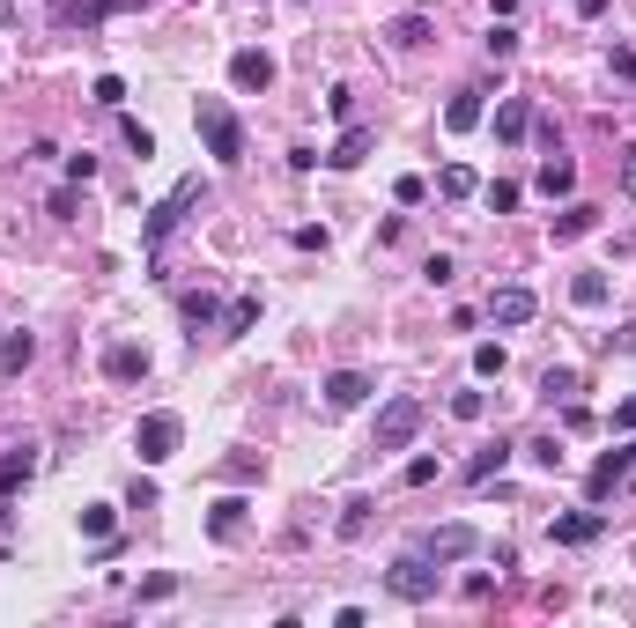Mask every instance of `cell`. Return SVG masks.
<instances>
[{
    "label": "cell",
    "instance_id": "1",
    "mask_svg": "<svg viewBox=\"0 0 636 628\" xmlns=\"http://www.w3.org/2000/svg\"><path fill=\"white\" fill-rule=\"evenodd\" d=\"M193 126H200V141H208L215 163H245V126H237V111L222 97H200L193 104Z\"/></svg>",
    "mask_w": 636,
    "mask_h": 628
},
{
    "label": "cell",
    "instance_id": "2",
    "mask_svg": "<svg viewBox=\"0 0 636 628\" xmlns=\"http://www.w3.org/2000/svg\"><path fill=\"white\" fill-rule=\"evenodd\" d=\"M193 207H200V178H178L171 193L156 200V215H148V230H141V244H148V252H163V244H171V230H178L185 215H193Z\"/></svg>",
    "mask_w": 636,
    "mask_h": 628
},
{
    "label": "cell",
    "instance_id": "3",
    "mask_svg": "<svg viewBox=\"0 0 636 628\" xmlns=\"http://www.w3.org/2000/svg\"><path fill=\"white\" fill-rule=\"evenodd\" d=\"M422 436V399H385L378 429H370V451H407Z\"/></svg>",
    "mask_w": 636,
    "mask_h": 628
},
{
    "label": "cell",
    "instance_id": "4",
    "mask_svg": "<svg viewBox=\"0 0 636 628\" xmlns=\"http://www.w3.org/2000/svg\"><path fill=\"white\" fill-rule=\"evenodd\" d=\"M178 436H185V422H178L171 407L141 414V422H134V451H141V466H163V459L178 451Z\"/></svg>",
    "mask_w": 636,
    "mask_h": 628
},
{
    "label": "cell",
    "instance_id": "5",
    "mask_svg": "<svg viewBox=\"0 0 636 628\" xmlns=\"http://www.w3.org/2000/svg\"><path fill=\"white\" fill-rule=\"evenodd\" d=\"M385 592H392V599H407V606L437 599V569H429V555H400V562L385 569Z\"/></svg>",
    "mask_w": 636,
    "mask_h": 628
},
{
    "label": "cell",
    "instance_id": "6",
    "mask_svg": "<svg viewBox=\"0 0 636 628\" xmlns=\"http://www.w3.org/2000/svg\"><path fill=\"white\" fill-rule=\"evenodd\" d=\"M230 82L245 89V97H267V89H274V52H259V45L230 52Z\"/></svg>",
    "mask_w": 636,
    "mask_h": 628
},
{
    "label": "cell",
    "instance_id": "7",
    "mask_svg": "<svg viewBox=\"0 0 636 628\" xmlns=\"http://www.w3.org/2000/svg\"><path fill=\"white\" fill-rule=\"evenodd\" d=\"M474 547H481L474 525H437V532H422V555H429V562H466Z\"/></svg>",
    "mask_w": 636,
    "mask_h": 628
},
{
    "label": "cell",
    "instance_id": "8",
    "mask_svg": "<svg viewBox=\"0 0 636 628\" xmlns=\"http://www.w3.org/2000/svg\"><path fill=\"white\" fill-rule=\"evenodd\" d=\"M600 503H592V510H570V518H555L548 532H555V547H592V540H600Z\"/></svg>",
    "mask_w": 636,
    "mask_h": 628
},
{
    "label": "cell",
    "instance_id": "9",
    "mask_svg": "<svg viewBox=\"0 0 636 628\" xmlns=\"http://www.w3.org/2000/svg\"><path fill=\"white\" fill-rule=\"evenodd\" d=\"M104 377H111V385H141V377H148V348H134V340L104 348Z\"/></svg>",
    "mask_w": 636,
    "mask_h": 628
},
{
    "label": "cell",
    "instance_id": "10",
    "mask_svg": "<svg viewBox=\"0 0 636 628\" xmlns=\"http://www.w3.org/2000/svg\"><path fill=\"white\" fill-rule=\"evenodd\" d=\"M318 392H326V407H333V414H348V407H363V399H370V377H363V370H333Z\"/></svg>",
    "mask_w": 636,
    "mask_h": 628
},
{
    "label": "cell",
    "instance_id": "11",
    "mask_svg": "<svg viewBox=\"0 0 636 628\" xmlns=\"http://www.w3.org/2000/svg\"><path fill=\"white\" fill-rule=\"evenodd\" d=\"M370 148H378V133H370V126H355V119H348V133H341V141H333V148H326V163H333V170H355V163H363V156H370Z\"/></svg>",
    "mask_w": 636,
    "mask_h": 628
},
{
    "label": "cell",
    "instance_id": "12",
    "mask_svg": "<svg viewBox=\"0 0 636 628\" xmlns=\"http://www.w3.org/2000/svg\"><path fill=\"white\" fill-rule=\"evenodd\" d=\"M622 481H629V451H607V459H600V466H592V481H585V496H592V503H607V496H614V488H622Z\"/></svg>",
    "mask_w": 636,
    "mask_h": 628
},
{
    "label": "cell",
    "instance_id": "13",
    "mask_svg": "<svg viewBox=\"0 0 636 628\" xmlns=\"http://www.w3.org/2000/svg\"><path fill=\"white\" fill-rule=\"evenodd\" d=\"M533 311H540L533 289H496V296H489V318H496V326H526Z\"/></svg>",
    "mask_w": 636,
    "mask_h": 628
},
{
    "label": "cell",
    "instance_id": "14",
    "mask_svg": "<svg viewBox=\"0 0 636 628\" xmlns=\"http://www.w3.org/2000/svg\"><path fill=\"white\" fill-rule=\"evenodd\" d=\"M245 518H252L245 496H222V503L208 510V540H237V532H245Z\"/></svg>",
    "mask_w": 636,
    "mask_h": 628
},
{
    "label": "cell",
    "instance_id": "15",
    "mask_svg": "<svg viewBox=\"0 0 636 628\" xmlns=\"http://www.w3.org/2000/svg\"><path fill=\"white\" fill-rule=\"evenodd\" d=\"M30 473H37V451H30V444H15L8 459H0V496H23Z\"/></svg>",
    "mask_w": 636,
    "mask_h": 628
},
{
    "label": "cell",
    "instance_id": "16",
    "mask_svg": "<svg viewBox=\"0 0 636 628\" xmlns=\"http://www.w3.org/2000/svg\"><path fill=\"white\" fill-rule=\"evenodd\" d=\"M533 133V104L526 97H503L496 104V141H526Z\"/></svg>",
    "mask_w": 636,
    "mask_h": 628
},
{
    "label": "cell",
    "instance_id": "17",
    "mask_svg": "<svg viewBox=\"0 0 636 628\" xmlns=\"http://www.w3.org/2000/svg\"><path fill=\"white\" fill-rule=\"evenodd\" d=\"M385 37H392L400 52H422V45H429V15H392Z\"/></svg>",
    "mask_w": 636,
    "mask_h": 628
},
{
    "label": "cell",
    "instance_id": "18",
    "mask_svg": "<svg viewBox=\"0 0 636 628\" xmlns=\"http://www.w3.org/2000/svg\"><path fill=\"white\" fill-rule=\"evenodd\" d=\"M592 222H600V207H585V200H570L563 215H555V244H570V237H585Z\"/></svg>",
    "mask_w": 636,
    "mask_h": 628
},
{
    "label": "cell",
    "instance_id": "19",
    "mask_svg": "<svg viewBox=\"0 0 636 628\" xmlns=\"http://www.w3.org/2000/svg\"><path fill=\"white\" fill-rule=\"evenodd\" d=\"M437 193H444V200H474V193H481V178H474L466 163H444V170H437Z\"/></svg>",
    "mask_w": 636,
    "mask_h": 628
},
{
    "label": "cell",
    "instance_id": "20",
    "mask_svg": "<svg viewBox=\"0 0 636 628\" xmlns=\"http://www.w3.org/2000/svg\"><path fill=\"white\" fill-rule=\"evenodd\" d=\"M540 193H548V200H570L577 193V170L563 156H548V163H540Z\"/></svg>",
    "mask_w": 636,
    "mask_h": 628
},
{
    "label": "cell",
    "instance_id": "21",
    "mask_svg": "<svg viewBox=\"0 0 636 628\" xmlns=\"http://www.w3.org/2000/svg\"><path fill=\"white\" fill-rule=\"evenodd\" d=\"M37 363V340L30 333H8V340H0V370H8V377H23Z\"/></svg>",
    "mask_w": 636,
    "mask_h": 628
},
{
    "label": "cell",
    "instance_id": "22",
    "mask_svg": "<svg viewBox=\"0 0 636 628\" xmlns=\"http://www.w3.org/2000/svg\"><path fill=\"white\" fill-rule=\"evenodd\" d=\"M444 126H452V133H474L481 126V97H474V89H459V97L444 104Z\"/></svg>",
    "mask_w": 636,
    "mask_h": 628
},
{
    "label": "cell",
    "instance_id": "23",
    "mask_svg": "<svg viewBox=\"0 0 636 628\" xmlns=\"http://www.w3.org/2000/svg\"><path fill=\"white\" fill-rule=\"evenodd\" d=\"M503 459H511V444H503V436H496V444H481L474 466H466V481H489V473H503Z\"/></svg>",
    "mask_w": 636,
    "mask_h": 628
},
{
    "label": "cell",
    "instance_id": "24",
    "mask_svg": "<svg viewBox=\"0 0 636 628\" xmlns=\"http://www.w3.org/2000/svg\"><path fill=\"white\" fill-rule=\"evenodd\" d=\"M252 326H259V296H237L230 311H222V333L237 340V333H252Z\"/></svg>",
    "mask_w": 636,
    "mask_h": 628
},
{
    "label": "cell",
    "instance_id": "25",
    "mask_svg": "<svg viewBox=\"0 0 636 628\" xmlns=\"http://www.w3.org/2000/svg\"><path fill=\"white\" fill-rule=\"evenodd\" d=\"M178 311H185V326H208V318L222 311V303H215L208 289H185V296H178Z\"/></svg>",
    "mask_w": 636,
    "mask_h": 628
},
{
    "label": "cell",
    "instance_id": "26",
    "mask_svg": "<svg viewBox=\"0 0 636 628\" xmlns=\"http://www.w3.org/2000/svg\"><path fill=\"white\" fill-rule=\"evenodd\" d=\"M570 303H585V311H600V303H607V274H577V281H570Z\"/></svg>",
    "mask_w": 636,
    "mask_h": 628
},
{
    "label": "cell",
    "instance_id": "27",
    "mask_svg": "<svg viewBox=\"0 0 636 628\" xmlns=\"http://www.w3.org/2000/svg\"><path fill=\"white\" fill-rule=\"evenodd\" d=\"M111 525H119V510H111V503H89L82 510V540H111Z\"/></svg>",
    "mask_w": 636,
    "mask_h": 628
},
{
    "label": "cell",
    "instance_id": "28",
    "mask_svg": "<svg viewBox=\"0 0 636 628\" xmlns=\"http://www.w3.org/2000/svg\"><path fill=\"white\" fill-rule=\"evenodd\" d=\"M119 8H134V0H74L67 15H74L82 30H89V23H104V15H119Z\"/></svg>",
    "mask_w": 636,
    "mask_h": 628
},
{
    "label": "cell",
    "instance_id": "29",
    "mask_svg": "<svg viewBox=\"0 0 636 628\" xmlns=\"http://www.w3.org/2000/svg\"><path fill=\"white\" fill-rule=\"evenodd\" d=\"M503 363H511L503 340H481V348H474V377H503Z\"/></svg>",
    "mask_w": 636,
    "mask_h": 628
},
{
    "label": "cell",
    "instance_id": "30",
    "mask_svg": "<svg viewBox=\"0 0 636 628\" xmlns=\"http://www.w3.org/2000/svg\"><path fill=\"white\" fill-rule=\"evenodd\" d=\"M89 97H97L104 111H119V104H126V82H119V74H97V82H89Z\"/></svg>",
    "mask_w": 636,
    "mask_h": 628
},
{
    "label": "cell",
    "instance_id": "31",
    "mask_svg": "<svg viewBox=\"0 0 636 628\" xmlns=\"http://www.w3.org/2000/svg\"><path fill=\"white\" fill-rule=\"evenodd\" d=\"M481 200H489V215H511V207H518V185L496 178V185H481Z\"/></svg>",
    "mask_w": 636,
    "mask_h": 628
},
{
    "label": "cell",
    "instance_id": "32",
    "mask_svg": "<svg viewBox=\"0 0 636 628\" xmlns=\"http://www.w3.org/2000/svg\"><path fill=\"white\" fill-rule=\"evenodd\" d=\"M452 414L459 422H481V414H489V392H452Z\"/></svg>",
    "mask_w": 636,
    "mask_h": 628
},
{
    "label": "cell",
    "instance_id": "33",
    "mask_svg": "<svg viewBox=\"0 0 636 628\" xmlns=\"http://www.w3.org/2000/svg\"><path fill=\"white\" fill-rule=\"evenodd\" d=\"M533 466H548V473H563V444H555V436H533Z\"/></svg>",
    "mask_w": 636,
    "mask_h": 628
},
{
    "label": "cell",
    "instance_id": "34",
    "mask_svg": "<svg viewBox=\"0 0 636 628\" xmlns=\"http://www.w3.org/2000/svg\"><path fill=\"white\" fill-rule=\"evenodd\" d=\"M481 45H489V60H511V52H518V30H511V23H496L489 37H481Z\"/></svg>",
    "mask_w": 636,
    "mask_h": 628
},
{
    "label": "cell",
    "instance_id": "35",
    "mask_svg": "<svg viewBox=\"0 0 636 628\" xmlns=\"http://www.w3.org/2000/svg\"><path fill=\"white\" fill-rule=\"evenodd\" d=\"M370 510H378V503H370V496H355V503L341 510V532H348V540H355V532H363V525H370Z\"/></svg>",
    "mask_w": 636,
    "mask_h": 628
},
{
    "label": "cell",
    "instance_id": "36",
    "mask_svg": "<svg viewBox=\"0 0 636 628\" xmlns=\"http://www.w3.org/2000/svg\"><path fill=\"white\" fill-rule=\"evenodd\" d=\"M126 148H134V156H141V163H148V156H156V133H148V126H141V119H126Z\"/></svg>",
    "mask_w": 636,
    "mask_h": 628
},
{
    "label": "cell",
    "instance_id": "37",
    "mask_svg": "<svg viewBox=\"0 0 636 628\" xmlns=\"http://www.w3.org/2000/svg\"><path fill=\"white\" fill-rule=\"evenodd\" d=\"M392 200H400V207H422L429 200V178H400V185H392Z\"/></svg>",
    "mask_w": 636,
    "mask_h": 628
},
{
    "label": "cell",
    "instance_id": "38",
    "mask_svg": "<svg viewBox=\"0 0 636 628\" xmlns=\"http://www.w3.org/2000/svg\"><path fill=\"white\" fill-rule=\"evenodd\" d=\"M540 392H548V399H570L577 392V370H548V377H540Z\"/></svg>",
    "mask_w": 636,
    "mask_h": 628
},
{
    "label": "cell",
    "instance_id": "39",
    "mask_svg": "<svg viewBox=\"0 0 636 628\" xmlns=\"http://www.w3.org/2000/svg\"><path fill=\"white\" fill-rule=\"evenodd\" d=\"M400 481H407V488H429V481H437V459H407Z\"/></svg>",
    "mask_w": 636,
    "mask_h": 628
},
{
    "label": "cell",
    "instance_id": "40",
    "mask_svg": "<svg viewBox=\"0 0 636 628\" xmlns=\"http://www.w3.org/2000/svg\"><path fill=\"white\" fill-rule=\"evenodd\" d=\"M67 178H74V185H89V178H97V156H89V148H82V156H67Z\"/></svg>",
    "mask_w": 636,
    "mask_h": 628
},
{
    "label": "cell",
    "instance_id": "41",
    "mask_svg": "<svg viewBox=\"0 0 636 628\" xmlns=\"http://www.w3.org/2000/svg\"><path fill=\"white\" fill-rule=\"evenodd\" d=\"M614 74H622V82H636V45H622V52H614Z\"/></svg>",
    "mask_w": 636,
    "mask_h": 628
},
{
    "label": "cell",
    "instance_id": "42",
    "mask_svg": "<svg viewBox=\"0 0 636 628\" xmlns=\"http://www.w3.org/2000/svg\"><path fill=\"white\" fill-rule=\"evenodd\" d=\"M614 429H622V436H636V399H622V407H614Z\"/></svg>",
    "mask_w": 636,
    "mask_h": 628
},
{
    "label": "cell",
    "instance_id": "43",
    "mask_svg": "<svg viewBox=\"0 0 636 628\" xmlns=\"http://www.w3.org/2000/svg\"><path fill=\"white\" fill-rule=\"evenodd\" d=\"M622 193H636V148H622Z\"/></svg>",
    "mask_w": 636,
    "mask_h": 628
},
{
    "label": "cell",
    "instance_id": "44",
    "mask_svg": "<svg viewBox=\"0 0 636 628\" xmlns=\"http://www.w3.org/2000/svg\"><path fill=\"white\" fill-rule=\"evenodd\" d=\"M577 15H607V0H577Z\"/></svg>",
    "mask_w": 636,
    "mask_h": 628
},
{
    "label": "cell",
    "instance_id": "45",
    "mask_svg": "<svg viewBox=\"0 0 636 628\" xmlns=\"http://www.w3.org/2000/svg\"><path fill=\"white\" fill-rule=\"evenodd\" d=\"M622 451H629V466H636V444H622Z\"/></svg>",
    "mask_w": 636,
    "mask_h": 628
},
{
    "label": "cell",
    "instance_id": "46",
    "mask_svg": "<svg viewBox=\"0 0 636 628\" xmlns=\"http://www.w3.org/2000/svg\"><path fill=\"white\" fill-rule=\"evenodd\" d=\"M629 562H636V547H629Z\"/></svg>",
    "mask_w": 636,
    "mask_h": 628
}]
</instances>
